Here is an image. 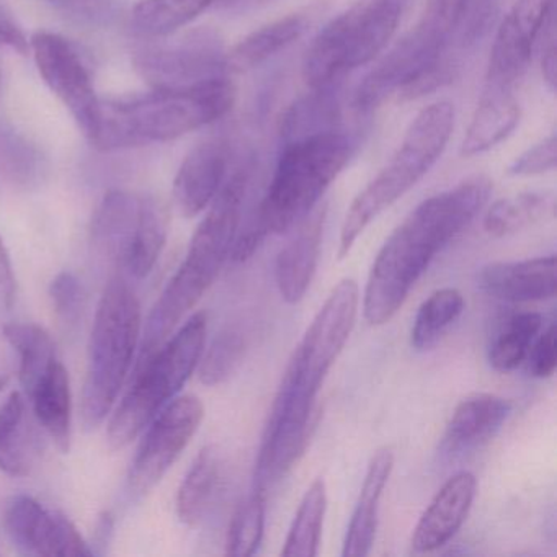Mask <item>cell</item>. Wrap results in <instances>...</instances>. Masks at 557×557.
<instances>
[{
  "label": "cell",
  "instance_id": "1",
  "mask_svg": "<svg viewBox=\"0 0 557 557\" xmlns=\"http://www.w3.org/2000/svg\"><path fill=\"white\" fill-rule=\"evenodd\" d=\"M360 289L342 280L319 309L286 368L256 465L253 487L269 491L305 455L314 429L315 400L357 321Z\"/></svg>",
  "mask_w": 557,
  "mask_h": 557
},
{
  "label": "cell",
  "instance_id": "2",
  "mask_svg": "<svg viewBox=\"0 0 557 557\" xmlns=\"http://www.w3.org/2000/svg\"><path fill=\"white\" fill-rule=\"evenodd\" d=\"M491 190L487 178H468L423 200L391 233L364 286L363 314L368 324H387L399 312L430 263L474 221Z\"/></svg>",
  "mask_w": 557,
  "mask_h": 557
},
{
  "label": "cell",
  "instance_id": "3",
  "mask_svg": "<svg viewBox=\"0 0 557 557\" xmlns=\"http://www.w3.org/2000/svg\"><path fill=\"white\" fill-rule=\"evenodd\" d=\"M247 185L249 171L237 169L233 175H227L220 194L211 201L207 216L191 237L184 262L149 314L138 360L158 350L171 337L178 322L203 298L231 259L243 223Z\"/></svg>",
  "mask_w": 557,
  "mask_h": 557
},
{
  "label": "cell",
  "instance_id": "4",
  "mask_svg": "<svg viewBox=\"0 0 557 557\" xmlns=\"http://www.w3.org/2000/svg\"><path fill=\"white\" fill-rule=\"evenodd\" d=\"M234 100L236 89L226 76L178 89H154L145 96L102 100L94 145L112 151L172 141L223 119Z\"/></svg>",
  "mask_w": 557,
  "mask_h": 557
},
{
  "label": "cell",
  "instance_id": "5",
  "mask_svg": "<svg viewBox=\"0 0 557 557\" xmlns=\"http://www.w3.org/2000/svg\"><path fill=\"white\" fill-rule=\"evenodd\" d=\"M351 154V139L337 128L285 141L256 223L239 233L263 243L270 234L295 227L318 207Z\"/></svg>",
  "mask_w": 557,
  "mask_h": 557
},
{
  "label": "cell",
  "instance_id": "6",
  "mask_svg": "<svg viewBox=\"0 0 557 557\" xmlns=\"http://www.w3.org/2000/svg\"><path fill=\"white\" fill-rule=\"evenodd\" d=\"M141 305L122 275L112 276L97 306L86 381L81 399L84 429L96 430L106 422L122 393L141 344Z\"/></svg>",
  "mask_w": 557,
  "mask_h": 557
},
{
  "label": "cell",
  "instance_id": "7",
  "mask_svg": "<svg viewBox=\"0 0 557 557\" xmlns=\"http://www.w3.org/2000/svg\"><path fill=\"white\" fill-rule=\"evenodd\" d=\"M207 329V314L195 312L158 350L136 360L132 384L110 419V448H126L177 397L200 363Z\"/></svg>",
  "mask_w": 557,
  "mask_h": 557
},
{
  "label": "cell",
  "instance_id": "8",
  "mask_svg": "<svg viewBox=\"0 0 557 557\" xmlns=\"http://www.w3.org/2000/svg\"><path fill=\"white\" fill-rule=\"evenodd\" d=\"M455 109L449 102L425 107L412 120L389 164L351 203L341 233L338 257L345 259L363 231L407 191L412 190L438 162L451 138Z\"/></svg>",
  "mask_w": 557,
  "mask_h": 557
},
{
  "label": "cell",
  "instance_id": "9",
  "mask_svg": "<svg viewBox=\"0 0 557 557\" xmlns=\"http://www.w3.org/2000/svg\"><path fill=\"white\" fill-rule=\"evenodd\" d=\"M407 0H357L325 25L306 51L302 76L314 89L376 60L396 34Z\"/></svg>",
  "mask_w": 557,
  "mask_h": 557
},
{
  "label": "cell",
  "instance_id": "10",
  "mask_svg": "<svg viewBox=\"0 0 557 557\" xmlns=\"http://www.w3.org/2000/svg\"><path fill=\"white\" fill-rule=\"evenodd\" d=\"M168 236V208L143 191L110 190L97 207L90 226L94 249L123 278H146L162 256Z\"/></svg>",
  "mask_w": 557,
  "mask_h": 557
},
{
  "label": "cell",
  "instance_id": "11",
  "mask_svg": "<svg viewBox=\"0 0 557 557\" xmlns=\"http://www.w3.org/2000/svg\"><path fill=\"white\" fill-rule=\"evenodd\" d=\"M446 45L448 41L417 25L361 81L355 107L373 112L394 94L413 100L448 83L451 73L443 61Z\"/></svg>",
  "mask_w": 557,
  "mask_h": 557
},
{
  "label": "cell",
  "instance_id": "12",
  "mask_svg": "<svg viewBox=\"0 0 557 557\" xmlns=\"http://www.w3.org/2000/svg\"><path fill=\"white\" fill-rule=\"evenodd\" d=\"M205 407L197 396H181L168 404L146 426V435L128 474L132 497L143 498L162 481L190 445L203 422Z\"/></svg>",
  "mask_w": 557,
  "mask_h": 557
},
{
  "label": "cell",
  "instance_id": "13",
  "mask_svg": "<svg viewBox=\"0 0 557 557\" xmlns=\"http://www.w3.org/2000/svg\"><path fill=\"white\" fill-rule=\"evenodd\" d=\"M135 70L152 89H178L226 76L227 54L211 32L188 34L135 54Z\"/></svg>",
  "mask_w": 557,
  "mask_h": 557
},
{
  "label": "cell",
  "instance_id": "14",
  "mask_svg": "<svg viewBox=\"0 0 557 557\" xmlns=\"http://www.w3.org/2000/svg\"><path fill=\"white\" fill-rule=\"evenodd\" d=\"M30 50L51 92L64 103L84 135L94 143L100 125V103L92 77L73 45L50 32H37Z\"/></svg>",
  "mask_w": 557,
  "mask_h": 557
},
{
  "label": "cell",
  "instance_id": "15",
  "mask_svg": "<svg viewBox=\"0 0 557 557\" xmlns=\"http://www.w3.org/2000/svg\"><path fill=\"white\" fill-rule=\"evenodd\" d=\"M4 527L12 544L27 556H92L90 544L76 524L53 508L45 507L30 495L9 498Z\"/></svg>",
  "mask_w": 557,
  "mask_h": 557
},
{
  "label": "cell",
  "instance_id": "16",
  "mask_svg": "<svg viewBox=\"0 0 557 557\" xmlns=\"http://www.w3.org/2000/svg\"><path fill=\"white\" fill-rule=\"evenodd\" d=\"M554 14V0H517L492 47L487 86L508 87L520 79L531 60L534 41Z\"/></svg>",
  "mask_w": 557,
  "mask_h": 557
},
{
  "label": "cell",
  "instance_id": "17",
  "mask_svg": "<svg viewBox=\"0 0 557 557\" xmlns=\"http://www.w3.org/2000/svg\"><path fill=\"white\" fill-rule=\"evenodd\" d=\"M230 146L211 139L188 152L174 181V201L182 216L195 218L208 210L220 194L230 171Z\"/></svg>",
  "mask_w": 557,
  "mask_h": 557
},
{
  "label": "cell",
  "instance_id": "18",
  "mask_svg": "<svg viewBox=\"0 0 557 557\" xmlns=\"http://www.w3.org/2000/svg\"><path fill=\"white\" fill-rule=\"evenodd\" d=\"M475 488L478 481L469 471L458 472L443 484L413 528L410 544L416 553H432L453 540L468 520Z\"/></svg>",
  "mask_w": 557,
  "mask_h": 557
},
{
  "label": "cell",
  "instance_id": "19",
  "mask_svg": "<svg viewBox=\"0 0 557 557\" xmlns=\"http://www.w3.org/2000/svg\"><path fill=\"white\" fill-rule=\"evenodd\" d=\"M44 430L38 425L21 391L9 394L0 406V471L12 478H28L44 456Z\"/></svg>",
  "mask_w": 557,
  "mask_h": 557
},
{
  "label": "cell",
  "instance_id": "20",
  "mask_svg": "<svg viewBox=\"0 0 557 557\" xmlns=\"http://www.w3.org/2000/svg\"><path fill=\"white\" fill-rule=\"evenodd\" d=\"M556 256L482 267L478 285L492 298L507 302H536L556 296Z\"/></svg>",
  "mask_w": 557,
  "mask_h": 557
},
{
  "label": "cell",
  "instance_id": "21",
  "mask_svg": "<svg viewBox=\"0 0 557 557\" xmlns=\"http://www.w3.org/2000/svg\"><path fill=\"white\" fill-rule=\"evenodd\" d=\"M511 413L510 400L495 394H472L456 406L442 438L443 455H468L491 442Z\"/></svg>",
  "mask_w": 557,
  "mask_h": 557
},
{
  "label": "cell",
  "instance_id": "22",
  "mask_svg": "<svg viewBox=\"0 0 557 557\" xmlns=\"http://www.w3.org/2000/svg\"><path fill=\"white\" fill-rule=\"evenodd\" d=\"M325 207H315L308 216L296 226L285 247L280 250L275 262V280L280 295L288 305H298L318 270L321 253L322 234H324Z\"/></svg>",
  "mask_w": 557,
  "mask_h": 557
},
{
  "label": "cell",
  "instance_id": "23",
  "mask_svg": "<svg viewBox=\"0 0 557 557\" xmlns=\"http://www.w3.org/2000/svg\"><path fill=\"white\" fill-rule=\"evenodd\" d=\"M38 425L61 453H70L73 440V391L61 358L48 364L24 389Z\"/></svg>",
  "mask_w": 557,
  "mask_h": 557
},
{
  "label": "cell",
  "instance_id": "24",
  "mask_svg": "<svg viewBox=\"0 0 557 557\" xmlns=\"http://www.w3.org/2000/svg\"><path fill=\"white\" fill-rule=\"evenodd\" d=\"M394 469V451L391 448H381L374 453L368 465L361 485L360 497L355 505L347 534H345L344 557L368 556L373 549L376 540L377 517H380L381 497L389 482Z\"/></svg>",
  "mask_w": 557,
  "mask_h": 557
},
{
  "label": "cell",
  "instance_id": "25",
  "mask_svg": "<svg viewBox=\"0 0 557 557\" xmlns=\"http://www.w3.org/2000/svg\"><path fill=\"white\" fill-rule=\"evenodd\" d=\"M224 484V461L216 446H205L188 469L177 494V517L190 528L200 527L216 505Z\"/></svg>",
  "mask_w": 557,
  "mask_h": 557
},
{
  "label": "cell",
  "instance_id": "26",
  "mask_svg": "<svg viewBox=\"0 0 557 557\" xmlns=\"http://www.w3.org/2000/svg\"><path fill=\"white\" fill-rule=\"evenodd\" d=\"M520 122V106L508 87L487 86L474 116L469 123L461 154L466 158L482 154L500 145Z\"/></svg>",
  "mask_w": 557,
  "mask_h": 557
},
{
  "label": "cell",
  "instance_id": "27",
  "mask_svg": "<svg viewBox=\"0 0 557 557\" xmlns=\"http://www.w3.org/2000/svg\"><path fill=\"white\" fill-rule=\"evenodd\" d=\"M308 30L305 15H288L247 35L227 54V67L236 71L253 70L302 37Z\"/></svg>",
  "mask_w": 557,
  "mask_h": 557
},
{
  "label": "cell",
  "instance_id": "28",
  "mask_svg": "<svg viewBox=\"0 0 557 557\" xmlns=\"http://www.w3.org/2000/svg\"><path fill=\"white\" fill-rule=\"evenodd\" d=\"M47 174V161L24 136L0 125V190L27 191Z\"/></svg>",
  "mask_w": 557,
  "mask_h": 557
},
{
  "label": "cell",
  "instance_id": "29",
  "mask_svg": "<svg viewBox=\"0 0 557 557\" xmlns=\"http://www.w3.org/2000/svg\"><path fill=\"white\" fill-rule=\"evenodd\" d=\"M554 208L553 191H523L500 198L485 213V233L492 237L510 236L553 216Z\"/></svg>",
  "mask_w": 557,
  "mask_h": 557
},
{
  "label": "cell",
  "instance_id": "30",
  "mask_svg": "<svg viewBox=\"0 0 557 557\" xmlns=\"http://www.w3.org/2000/svg\"><path fill=\"white\" fill-rule=\"evenodd\" d=\"M327 511V485L315 479L302 495L282 554L286 557H314L321 547L322 528Z\"/></svg>",
  "mask_w": 557,
  "mask_h": 557
},
{
  "label": "cell",
  "instance_id": "31",
  "mask_svg": "<svg viewBox=\"0 0 557 557\" xmlns=\"http://www.w3.org/2000/svg\"><path fill=\"white\" fill-rule=\"evenodd\" d=\"M213 0H139L133 9V28L143 37L162 38L200 17Z\"/></svg>",
  "mask_w": 557,
  "mask_h": 557
},
{
  "label": "cell",
  "instance_id": "32",
  "mask_svg": "<svg viewBox=\"0 0 557 557\" xmlns=\"http://www.w3.org/2000/svg\"><path fill=\"white\" fill-rule=\"evenodd\" d=\"M465 309V298L456 288L433 292L420 305L413 319L410 344L416 351H429L442 341Z\"/></svg>",
  "mask_w": 557,
  "mask_h": 557
},
{
  "label": "cell",
  "instance_id": "33",
  "mask_svg": "<svg viewBox=\"0 0 557 557\" xmlns=\"http://www.w3.org/2000/svg\"><path fill=\"white\" fill-rule=\"evenodd\" d=\"M543 329L540 312L524 311L511 315L495 335L488 348V363L495 371L508 373L524 363L534 338Z\"/></svg>",
  "mask_w": 557,
  "mask_h": 557
},
{
  "label": "cell",
  "instance_id": "34",
  "mask_svg": "<svg viewBox=\"0 0 557 557\" xmlns=\"http://www.w3.org/2000/svg\"><path fill=\"white\" fill-rule=\"evenodd\" d=\"M4 337L18 355L21 386L27 387L35 377L60 358L53 337L41 325L32 322H11L4 325Z\"/></svg>",
  "mask_w": 557,
  "mask_h": 557
},
{
  "label": "cell",
  "instance_id": "35",
  "mask_svg": "<svg viewBox=\"0 0 557 557\" xmlns=\"http://www.w3.org/2000/svg\"><path fill=\"white\" fill-rule=\"evenodd\" d=\"M267 492L253 487L234 511L227 530L226 553L230 556H253L265 530Z\"/></svg>",
  "mask_w": 557,
  "mask_h": 557
},
{
  "label": "cell",
  "instance_id": "36",
  "mask_svg": "<svg viewBox=\"0 0 557 557\" xmlns=\"http://www.w3.org/2000/svg\"><path fill=\"white\" fill-rule=\"evenodd\" d=\"M247 351V337L237 327L223 329L201 354L198 363L200 381L207 386L226 383L243 364Z\"/></svg>",
  "mask_w": 557,
  "mask_h": 557
},
{
  "label": "cell",
  "instance_id": "37",
  "mask_svg": "<svg viewBox=\"0 0 557 557\" xmlns=\"http://www.w3.org/2000/svg\"><path fill=\"white\" fill-rule=\"evenodd\" d=\"M51 305L64 324L74 325L83 318L86 292L83 282L73 272H63L51 282Z\"/></svg>",
  "mask_w": 557,
  "mask_h": 557
},
{
  "label": "cell",
  "instance_id": "38",
  "mask_svg": "<svg viewBox=\"0 0 557 557\" xmlns=\"http://www.w3.org/2000/svg\"><path fill=\"white\" fill-rule=\"evenodd\" d=\"M54 8L79 24L89 27H109L119 18V0H50Z\"/></svg>",
  "mask_w": 557,
  "mask_h": 557
},
{
  "label": "cell",
  "instance_id": "39",
  "mask_svg": "<svg viewBox=\"0 0 557 557\" xmlns=\"http://www.w3.org/2000/svg\"><path fill=\"white\" fill-rule=\"evenodd\" d=\"M465 4L466 0H426L425 12L419 24L442 40L449 41V37L458 30Z\"/></svg>",
  "mask_w": 557,
  "mask_h": 557
},
{
  "label": "cell",
  "instance_id": "40",
  "mask_svg": "<svg viewBox=\"0 0 557 557\" xmlns=\"http://www.w3.org/2000/svg\"><path fill=\"white\" fill-rule=\"evenodd\" d=\"M557 164V139L556 135L534 145L533 148L518 156L510 168L508 175L511 177H533V175L546 174L553 171Z\"/></svg>",
  "mask_w": 557,
  "mask_h": 557
},
{
  "label": "cell",
  "instance_id": "41",
  "mask_svg": "<svg viewBox=\"0 0 557 557\" xmlns=\"http://www.w3.org/2000/svg\"><path fill=\"white\" fill-rule=\"evenodd\" d=\"M524 363L530 376L537 380L553 376L557 364V329L554 322L534 338Z\"/></svg>",
  "mask_w": 557,
  "mask_h": 557
},
{
  "label": "cell",
  "instance_id": "42",
  "mask_svg": "<svg viewBox=\"0 0 557 557\" xmlns=\"http://www.w3.org/2000/svg\"><path fill=\"white\" fill-rule=\"evenodd\" d=\"M497 0H466L458 30L465 45L474 44L487 30Z\"/></svg>",
  "mask_w": 557,
  "mask_h": 557
},
{
  "label": "cell",
  "instance_id": "43",
  "mask_svg": "<svg viewBox=\"0 0 557 557\" xmlns=\"http://www.w3.org/2000/svg\"><path fill=\"white\" fill-rule=\"evenodd\" d=\"M0 47L11 48L22 57L30 51V41L27 40L21 25L15 21L14 14L9 11L2 0H0Z\"/></svg>",
  "mask_w": 557,
  "mask_h": 557
},
{
  "label": "cell",
  "instance_id": "44",
  "mask_svg": "<svg viewBox=\"0 0 557 557\" xmlns=\"http://www.w3.org/2000/svg\"><path fill=\"white\" fill-rule=\"evenodd\" d=\"M15 293H17V285H15L11 257L0 239V319L8 315L14 308Z\"/></svg>",
  "mask_w": 557,
  "mask_h": 557
},
{
  "label": "cell",
  "instance_id": "45",
  "mask_svg": "<svg viewBox=\"0 0 557 557\" xmlns=\"http://www.w3.org/2000/svg\"><path fill=\"white\" fill-rule=\"evenodd\" d=\"M547 38L546 47H544L543 67L544 83L547 84L550 90L556 89L557 83V50H556V34H554V15L549 18L546 25Z\"/></svg>",
  "mask_w": 557,
  "mask_h": 557
},
{
  "label": "cell",
  "instance_id": "46",
  "mask_svg": "<svg viewBox=\"0 0 557 557\" xmlns=\"http://www.w3.org/2000/svg\"><path fill=\"white\" fill-rule=\"evenodd\" d=\"M5 384H8V377L0 376V391L4 389Z\"/></svg>",
  "mask_w": 557,
  "mask_h": 557
},
{
  "label": "cell",
  "instance_id": "47",
  "mask_svg": "<svg viewBox=\"0 0 557 557\" xmlns=\"http://www.w3.org/2000/svg\"><path fill=\"white\" fill-rule=\"evenodd\" d=\"M216 2H221V0H213V4H216Z\"/></svg>",
  "mask_w": 557,
  "mask_h": 557
}]
</instances>
